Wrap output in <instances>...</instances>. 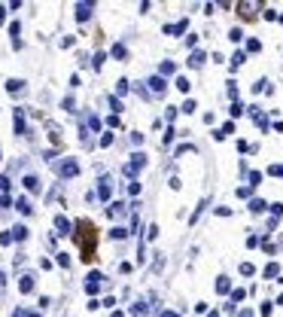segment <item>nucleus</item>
Wrapping results in <instances>:
<instances>
[{
  "instance_id": "nucleus-25",
  "label": "nucleus",
  "mask_w": 283,
  "mask_h": 317,
  "mask_svg": "<svg viewBox=\"0 0 283 317\" xmlns=\"http://www.w3.org/2000/svg\"><path fill=\"white\" fill-rule=\"evenodd\" d=\"M116 92L125 95V92H128V79H119V82H116Z\"/></svg>"
},
{
  "instance_id": "nucleus-29",
  "label": "nucleus",
  "mask_w": 283,
  "mask_h": 317,
  "mask_svg": "<svg viewBox=\"0 0 283 317\" xmlns=\"http://www.w3.org/2000/svg\"><path fill=\"white\" fill-rule=\"evenodd\" d=\"M110 144H113V134H110V131L101 134V147H110Z\"/></svg>"
},
{
  "instance_id": "nucleus-10",
  "label": "nucleus",
  "mask_w": 283,
  "mask_h": 317,
  "mask_svg": "<svg viewBox=\"0 0 283 317\" xmlns=\"http://www.w3.org/2000/svg\"><path fill=\"white\" fill-rule=\"evenodd\" d=\"M6 92H9V95L25 92V79H6Z\"/></svg>"
},
{
  "instance_id": "nucleus-23",
  "label": "nucleus",
  "mask_w": 283,
  "mask_h": 317,
  "mask_svg": "<svg viewBox=\"0 0 283 317\" xmlns=\"http://www.w3.org/2000/svg\"><path fill=\"white\" fill-rule=\"evenodd\" d=\"M189 64H192V67H201V64H204V55H201V52H195V55L189 58Z\"/></svg>"
},
{
  "instance_id": "nucleus-7",
  "label": "nucleus",
  "mask_w": 283,
  "mask_h": 317,
  "mask_svg": "<svg viewBox=\"0 0 283 317\" xmlns=\"http://www.w3.org/2000/svg\"><path fill=\"white\" fill-rule=\"evenodd\" d=\"M95 12V3H76V22H88Z\"/></svg>"
},
{
  "instance_id": "nucleus-38",
  "label": "nucleus",
  "mask_w": 283,
  "mask_h": 317,
  "mask_svg": "<svg viewBox=\"0 0 283 317\" xmlns=\"http://www.w3.org/2000/svg\"><path fill=\"white\" fill-rule=\"evenodd\" d=\"M162 317H177V314H171V311H165V314H162Z\"/></svg>"
},
{
  "instance_id": "nucleus-17",
  "label": "nucleus",
  "mask_w": 283,
  "mask_h": 317,
  "mask_svg": "<svg viewBox=\"0 0 283 317\" xmlns=\"http://www.w3.org/2000/svg\"><path fill=\"white\" fill-rule=\"evenodd\" d=\"M110 238H116V241H122V238H128V229H125V226H116L113 232H110Z\"/></svg>"
},
{
  "instance_id": "nucleus-22",
  "label": "nucleus",
  "mask_w": 283,
  "mask_h": 317,
  "mask_svg": "<svg viewBox=\"0 0 283 317\" xmlns=\"http://www.w3.org/2000/svg\"><path fill=\"white\" fill-rule=\"evenodd\" d=\"M250 210H253V214H262V210H265V201L253 198V201H250Z\"/></svg>"
},
{
  "instance_id": "nucleus-16",
  "label": "nucleus",
  "mask_w": 283,
  "mask_h": 317,
  "mask_svg": "<svg viewBox=\"0 0 283 317\" xmlns=\"http://www.w3.org/2000/svg\"><path fill=\"white\" fill-rule=\"evenodd\" d=\"M0 189H3V196H9V189H12V180H9V174H0Z\"/></svg>"
},
{
  "instance_id": "nucleus-15",
  "label": "nucleus",
  "mask_w": 283,
  "mask_h": 317,
  "mask_svg": "<svg viewBox=\"0 0 283 317\" xmlns=\"http://www.w3.org/2000/svg\"><path fill=\"white\" fill-rule=\"evenodd\" d=\"M149 85H152V92H165V89H168L162 77H152V79H149Z\"/></svg>"
},
{
  "instance_id": "nucleus-19",
  "label": "nucleus",
  "mask_w": 283,
  "mask_h": 317,
  "mask_svg": "<svg viewBox=\"0 0 283 317\" xmlns=\"http://www.w3.org/2000/svg\"><path fill=\"white\" fill-rule=\"evenodd\" d=\"M55 259H58L61 269H70V253H55Z\"/></svg>"
},
{
  "instance_id": "nucleus-24",
  "label": "nucleus",
  "mask_w": 283,
  "mask_h": 317,
  "mask_svg": "<svg viewBox=\"0 0 283 317\" xmlns=\"http://www.w3.org/2000/svg\"><path fill=\"white\" fill-rule=\"evenodd\" d=\"M61 107H64L67 113H73V107H76V104H73V98H64V101H61Z\"/></svg>"
},
{
  "instance_id": "nucleus-20",
  "label": "nucleus",
  "mask_w": 283,
  "mask_h": 317,
  "mask_svg": "<svg viewBox=\"0 0 283 317\" xmlns=\"http://www.w3.org/2000/svg\"><path fill=\"white\" fill-rule=\"evenodd\" d=\"M19 34H22V22H12V25H9V37L19 40Z\"/></svg>"
},
{
  "instance_id": "nucleus-4",
  "label": "nucleus",
  "mask_w": 283,
  "mask_h": 317,
  "mask_svg": "<svg viewBox=\"0 0 283 317\" xmlns=\"http://www.w3.org/2000/svg\"><path fill=\"white\" fill-rule=\"evenodd\" d=\"M143 165H146V156H143V153H137V156H131V162L125 165V174L131 177V174H137V171L143 168Z\"/></svg>"
},
{
  "instance_id": "nucleus-27",
  "label": "nucleus",
  "mask_w": 283,
  "mask_h": 317,
  "mask_svg": "<svg viewBox=\"0 0 283 317\" xmlns=\"http://www.w3.org/2000/svg\"><path fill=\"white\" fill-rule=\"evenodd\" d=\"M177 89H180V92H189V79L180 77V79H177Z\"/></svg>"
},
{
  "instance_id": "nucleus-6",
  "label": "nucleus",
  "mask_w": 283,
  "mask_h": 317,
  "mask_svg": "<svg viewBox=\"0 0 283 317\" xmlns=\"http://www.w3.org/2000/svg\"><path fill=\"white\" fill-rule=\"evenodd\" d=\"M22 186L37 196V192H40V177H37V174H25V177H22Z\"/></svg>"
},
{
  "instance_id": "nucleus-2",
  "label": "nucleus",
  "mask_w": 283,
  "mask_h": 317,
  "mask_svg": "<svg viewBox=\"0 0 283 317\" xmlns=\"http://www.w3.org/2000/svg\"><path fill=\"white\" fill-rule=\"evenodd\" d=\"M58 177L61 180H70V177H76V174H79V162H76V158H64V162H58Z\"/></svg>"
},
{
  "instance_id": "nucleus-18",
  "label": "nucleus",
  "mask_w": 283,
  "mask_h": 317,
  "mask_svg": "<svg viewBox=\"0 0 283 317\" xmlns=\"http://www.w3.org/2000/svg\"><path fill=\"white\" fill-rule=\"evenodd\" d=\"M104 61H107V55H104V52H98V55L92 58V67H95V70H101V67H104Z\"/></svg>"
},
{
  "instance_id": "nucleus-9",
  "label": "nucleus",
  "mask_w": 283,
  "mask_h": 317,
  "mask_svg": "<svg viewBox=\"0 0 283 317\" xmlns=\"http://www.w3.org/2000/svg\"><path fill=\"white\" fill-rule=\"evenodd\" d=\"M34 280H37L34 275H22V277H19V290H22V293H31V290H34Z\"/></svg>"
},
{
  "instance_id": "nucleus-28",
  "label": "nucleus",
  "mask_w": 283,
  "mask_h": 317,
  "mask_svg": "<svg viewBox=\"0 0 283 317\" xmlns=\"http://www.w3.org/2000/svg\"><path fill=\"white\" fill-rule=\"evenodd\" d=\"M219 293H228V277H219V284H216Z\"/></svg>"
},
{
  "instance_id": "nucleus-14",
  "label": "nucleus",
  "mask_w": 283,
  "mask_h": 317,
  "mask_svg": "<svg viewBox=\"0 0 283 317\" xmlns=\"http://www.w3.org/2000/svg\"><path fill=\"white\" fill-rule=\"evenodd\" d=\"M113 58H119V61H125V58H128V49L122 46V43H116V46H113Z\"/></svg>"
},
{
  "instance_id": "nucleus-30",
  "label": "nucleus",
  "mask_w": 283,
  "mask_h": 317,
  "mask_svg": "<svg viewBox=\"0 0 283 317\" xmlns=\"http://www.w3.org/2000/svg\"><path fill=\"white\" fill-rule=\"evenodd\" d=\"M0 207H3V210L12 207V198H9V196H0Z\"/></svg>"
},
{
  "instance_id": "nucleus-34",
  "label": "nucleus",
  "mask_w": 283,
  "mask_h": 317,
  "mask_svg": "<svg viewBox=\"0 0 283 317\" xmlns=\"http://www.w3.org/2000/svg\"><path fill=\"white\" fill-rule=\"evenodd\" d=\"M12 317H31V311H25V308H15V311H12Z\"/></svg>"
},
{
  "instance_id": "nucleus-11",
  "label": "nucleus",
  "mask_w": 283,
  "mask_h": 317,
  "mask_svg": "<svg viewBox=\"0 0 283 317\" xmlns=\"http://www.w3.org/2000/svg\"><path fill=\"white\" fill-rule=\"evenodd\" d=\"M110 192H113V189H110V180H107V177H101V186H98V196H101L104 201H110Z\"/></svg>"
},
{
  "instance_id": "nucleus-32",
  "label": "nucleus",
  "mask_w": 283,
  "mask_h": 317,
  "mask_svg": "<svg viewBox=\"0 0 283 317\" xmlns=\"http://www.w3.org/2000/svg\"><path fill=\"white\" fill-rule=\"evenodd\" d=\"M110 107H113V110L119 113V110H122V101H119V98H110Z\"/></svg>"
},
{
  "instance_id": "nucleus-13",
  "label": "nucleus",
  "mask_w": 283,
  "mask_h": 317,
  "mask_svg": "<svg viewBox=\"0 0 283 317\" xmlns=\"http://www.w3.org/2000/svg\"><path fill=\"white\" fill-rule=\"evenodd\" d=\"M12 204H15V207H19V214H25V217H28V214H31V210H34V207H31V201H28L25 196H22L19 201H12Z\"/></svg>"
},
{
  "instance_id": "nucleus-21",
  "label": "nucleus",
  "mask_w": 283,
  "mask_h": 317,
  "mask_svg": "<svg viewBox=\"0 0 283 317\" xmlns=\"http://www.w3.org/2000/svg\"><path fill=\"white\" fill-rule=\"evenodd\" d=\"M0 244H3V247H9V244H12V232H9V229L0 232Z\"/></svg>"
},
{
  "instance_id": "nucleus-5",
  "label": "nucleus",
  "mask_w": 283,
  "mask_h": 317,
  "mask_svg": "<svg viewBox=\"0 0 283 317\" xmlns=\"http://www.w3.org/2000/svg\"><path fill=\"white\" fill-rule=\"evenodd\" d=\"M12 128H15V134H25V131H28V125H25V107H15Z\"/></svg>"
},
{
  "instance_id": "nucleus-36",
  "label": "nucleus",
  "mask_w": 283,
  "mask_h": 317,
  "mask_svg": "<svg viewBox=\"0 0 283 317\" xmlns=\"http://www.w3.org/2000/svg\"><path fill=\"white\" fill-rule=\"evenodd\" d=\"M6 284V275H3V269H0V287H3Z\"/></svg>"
},
{
  "instance_id": "nucleus-1",
  "label": "nucleus",
  "mask_w": 283,
  "mask_h": 317,
  "mask_svg": "<svg viewBox=\"0 0 283 317\" xmlns=\"http://www.w3.org/2000/svg\"><path fill=\"white\" fill-rule=\"evenodd\" d=\"M73 241L79 244V259L82 262H92L95 259V247H98V229L92 220H76L73 223Z\"/></svg>"
},
{
  "instance_id": "nucleus-33",
  "label": "nucleus",
  "mask_w": 283,
  "mask_h": 317,
  "mask_svg": "<svg viewBox=\"0 0 283 317\" xmlns=\"http://www.w3.org/2000/svg\"><path fill=\"white\" fill-rule=\"evenodd\" d=\"M250 180H253V183L259 186V183H262V174H259V171H250Z\"/></svg>"
},
{
  "instance_id": "nucleus-35",
  "label": "nucleus",
  "mask_w": 283,
  "mask_h": 317,
  "mask_svg": "<svg viewBox=\"0 0 283 317\" xmlns=\"http://www.w3.org/2000/svg\"><path fill=\"white\" fill-rule=\"evenodd\" d=\"M277 272H280V266H268V269H265V275H268V277H274Z\"/></svg>"
},
{
  "instance_id": "nucleus-12",
  "label": "nucleus",
  "mask_w": 283,
  "mask_h": 317,
  "mask_svg": "<svg viewBox=\"0 0 283 317\" xmlns=\"http://www.w3.org/2000/svg\"><path fill=\"white\" fill-rule=\"evenodd\" d=\"M9 232H12V241H25V238H28V226L19 223V226H12Z\"/></svg>"
},
{
  "instance_id": "nucleus-8",
  "label": "nucleus",
  "mask_w": 283,
  "mask_h": 317,
  "mask_svg": "<svg viewBox=\"0 0 283 317\" xmlns=\"http://www.w3.org/2000/svg\"><path fill=\"white\" fill-rule=\"evenodd\" d=\"M70 229H73V223L58 214V217H55V235H70Z\"/></svg>"
},
{
  "instance_id": "nucleus-3",
  "label": "nucleus",
  "mask_w": 283,
  "mask_h": 317,
  "mask_svg": "<svg viewBox=\"0 0 283 317\" xmlns=\"http://www.w3.org/2000/svg\"><path fill=\"white\" fill-rule=\"evenodd\" d=\"M101 284H104V275H101V272H92V275L85 277V293H88V296L101 293Z\"/></svg>"
},
{
  "instance_id": "nucleus-31",
  "label": "nucleus",
  "mask_w": 283,
  "mask_h": 317,
  "mask_svg": "<svg viewBox=\"0 0 283 317\" xmlns=\"http://www.w3.org/2000/svg\"><path fill=\"white\" fill-rule=\"evenodd\" d=\"M73 43H76V37H61V46H64V49H70Z\"/></svg>"
},
{
  "instance_id": "nucleus-37",
  "label": "nucleus",
  "mask_w": 283,
  "mask_h": 317,
  "mask_svg": "<svg viewBox=\"0 0 283 317\" xmlns=\"http://www.w3.org/2000/svg\"><path fill=\"white\" fill-rule=\"evenodd\" d=\"M6 19V6H0V22H3Z\"/></svg>"
},
{
  "instance_id": "nucleus-26",
  "label": "nucleus",
  "mask_w": 283,
  "mask_h": 317,
  "mask_svg": "<svg viewBox=\"0 0 283 317\" xmlns=\"http://www.w3.org/2000/svg\"><path fill=\"white\" fill-rule=\"evenodd\" d=\"M241 37H244V34H241V28H235L232 34H228V40H232V43H241Z\"/></svg>"
}]
</instances>
